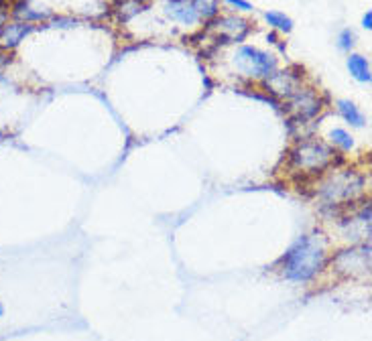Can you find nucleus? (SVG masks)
<instances>
[{"label":"nucleus","instance_id":"f257e3e1","mask_svg":"<svg viewBox=\"0 0 372 341\" xmlns=\"http://www.w3.org/2000/svg\"><path fill=\"white\" fill-rule=\"evenodd\" d=\"M327 244L322 234L301 236L281 258V272L287 280L307 283L326 268Z\"/></svg>","mask_w":372,"mask_h":341},{"label":"nucleus","instance_id":"f03ea898","mask_svg":"<svg viewBox=\"0 0 372 341\" xmlns=\"http://www.w3.org/2000/svg\"><path fill=\"white\" fill-rule=\"evenodd\" d=\"M333 157H336V153L326 142L307 138L293 146V151L289 155V163H291V169L299 170L301 175H320L331 167Z\"/></svg>","mask_w":372,"mask_h":341},{"label":"nucleus","instance_id":"7ed1b4c3","mask_svg":"<svg viewBox=\"0 0 372 341\" xmlns=\"http://www.w3.org/2000/svg\"><path fill=\"white\" fill-rule=\"evenodd\" d=\"M234 67L240 72V76H246L252 80H265L277 69V57L256 47L242 45L234 53Z\"/></svg>","mask_w":372,"mask_h":341},{"label":"nucleus","instance_id":"20e7f679","mask_svg":"<svg viewBox=\"0 0 372 341\" xmlns=\"http://www.w3.org/2000/svg\"><path fill=\"white\" fill-rule=\"evenodd\" d=\"M364 191V179L354 170H340L327 177L322 183V195L329 204L333 201H354Z\"/></svg>","mask_w":372,"mask_h":341},{"label":"nucleus","instance_id":"39448f33","mask_svg":"<svg viewBox=\"0 0 372 341\" xmlns=\"http://www.w3.org/2000/svg\"><path fill=\"white\" fill-rule=\"evenodd\" d=\"M208 31L214 33L218 39H224V43H240L248 37V33L252 31L250 23L242 16L236 14H224V16H216L208 23Z\"/></svg>","mask_w":372,"mask_h":341},{"label":"nucleus","instance_id":"423d86ee","mask_svg":"<svg viewBox=\"0 0 372 341\" xmlns=\"http://www.w3.org/2000/svg\"><path fill=\"white\" fill-rule=\"evenodd\" d=\"M301 78H303V72L301 74H295L293 69H275L271 76L265 78V91H269L271 96H277V98H285V100H291L299 89H301Z\"/></svg>","mask_w":372,"mask_h":341},{"label":"nucleus","instance_id":"0eeeda50","mask_svg":"<svg viewBox=\"0 0 372 341\" xmlns=\"http://www.w3.org/2000/svg\"><path fill=\"white\" fill-rule=\"evenodd\" d=\"M331 266L338 272L356 274V272H369L371 268V246H358L342 250L331 258Z\"/></svg>","mask_w":372,"mask_h":341},{"label":"nucleus","instance_id":"6e6552de","mask_svg":"<svg viewBox=\"0 0 372 341\" xmlns=\"http://www.w3.org/2000/svg\"><path fill=\"white\" fill-rule=\"evenodd\" d=\"M291 110L295 112L297 120H311L314 116H318L322 112V102L320 96L314 89H299L293 98H291Z\"/></svg>","mask_w":372,"mask_h":341},{"label":"nucleus","instance_id":"1a4fd4ad","mask_svg":"<svg viewBox=\"0 0 372 341\" xmlns=\"http://www.w3.org/2000/svg\"><path fill=\"white\" fill-rule=\"evenodd\" d=\"M35 31V25L33 23H25V21H12V23H6L2 29H0V49L2 51H12L17 49L21 41H25L27 35H31Z\"/></svg>","mask_w":372,"mask_h":341},{"label":"nucleus","instance_id":"9d476101","mask_svg":"<svg viewBox=\"0 0 372 341\" xmlns=\"http://www.w3.org/2000/svg\"><path fill=\"white\" fill-rule=\"evenodd\" d=\"M165 14L171 21L182 23V25H195L199 21L197 12L191 8L189 2H167L165 4Z\"/></svg>","mask_w":372,"mask_h":341},{"label":"nucleus","instance_id":"9b49d317","mask_svg":"<svg viewBox=\"0 0 372 341\" xmlns=\"http://www.w3.org/2000/svg\"><path fill=\"white\" fill-rule=\"evenodd\" d=\"M346 65H348L350 76H352L356 82H360V84H371V63H369V59H366L364 55L352 53V55L348 57Z\"/></svg>","mask_w":372,"mask_h":341},{"label":"nucleus","instance_id":"f8f14e48","mask_svg":"<svg viewBox=\"0 0 372 341\" xmlns=\"http://www.w3.org/2000/svg\"><path fill=\"white\" fill-rule=\"evenodd\" d=\"M338 112H340V116L350 124V126L354 128H362L364 126V114L358 110V106L354 104V102H350V100H338Z\"/></svg>","mask_w":372,"mask_h":341},{"label":"nucleus","instance_id":"ddd939ff","mask_svg":"<svg viewBox=\"0 0 372 341\" xmlns=\"http://www.w3.org/2000/svg\"><path fill=\"white\" fill-rule=\"evenodd\" d=\"M189 4L197 12V16L204 21H212L220 14V2L218 0H189Z\"/></svg>","mask_w":372,"mask_h":341},{"label":"nucleus","instance_id":"4468645a","mask_svg":"<svg viewBox=\"0 0 372 341\" xmlns=\"http://www.w3.org/2000/svg\"><path fill=\"white\" fill-rule=\"evenodd\" d=\"M329 142H331V146H336V148L342 151V153H348V151L354 148V138H352L350 132L344 130V128H333V130H329Z\"/></svg>","mask_w":372,"mask_h":341},{"label":"nucleus","instance_id":"2eb2a0df","mask_svg":"<svg viewBox=\"0 0 372 341\" xmlns=\"http://www.w3.org/2000/svg\"><path fill=\"white\" fill-rule=\"evenodd\" d=\"M265 19H267V23H269L275 31H279V33H291V31H293V21H291V16H287L285 12L269 10V12H265Z\"/></svg>","mask_w":372,"mask_h":341},{"label":"nucleus","instance_id":"dca6fc26","mask_svg":"<svg viewBox=\"0 0 372 341\" xmlns=\"http://www.w3.org/2000/svg\"><path fill=\"white\" fill-rule=\"evenodd\" d=\"M354 45H356V35H354V31L352 29H344L340 35H338V47L342 49V51H352L354 49Z\"/></svg>","mask_w":372,"mask_h":341},{"label":"nucleus","instance_id":"f3484780","mask_svg":"<svg viewBox=\"0 0 372 341\" xmlns=\"http://www.w3.org/2000/svg\"><path fill=\"white\" fill-rule=\"evenodd\" d=\"M224 2L236 10H252V4L248 0H224Z\"/></svg>","mask_w":372,"mask_h":341},{"label":"nucleus","instance_id":"a211bd4d","mask_svg":"<svg viewBox=\"0 0 372 341\" xmlns=\"http://www.w3.org/2000/svg\"><path fill=\"white\" fill-rule=\"evenodd\" d=\"M10 61H12V57L8 55V51H2V49H0V74L4 72V67H6Z\"/></svg>","mask_w":372,"mask_h":341},{"label":"nucleus","instance_id":"6ab92c4d","mask_svg":"<svg viewBox=\"0 0 372 341\" xmlns=\"http://www.w3.org/2000/svg\"><path fill=\"white\" fill-rule=\"evenodd\" d=\"M362 27H364L366 31L372 29V10H366V14L362 16Z\"/></svg>","mask_w":372,"mask_h":341},{"label":"nucleus","instance_id":"aec40b11","mask_svg":"<svg viewBox=\"0 0 372 341\" xmlns=\"http://www.w3.org/2000/svg\"><path fill=\"white\" fill-rule=\"evenodd\" d=\"M2 6H8V0H0V8H2Z\"/></svg>","mask_w":372,"mask_h":341},{"label":"nucleus","instance_id":"412c9836","mask_svg":"<svg viewBox=\"0 0 372 341\" xmlns=\"http://www.w3.org/2000/svg\"><path fill=\"white\" fill-rule=\"evenodd\" d=\"M139 4H146V2H153V0H137Z\"/></svg>","mask_w":372,"mask_h":341},{"label":"nucleus","instance_id":"4be33fe9","mask_svg":"<svg viewBox=\"0 0 372 341\" xmlns=\"http://www.w3.org/2000/svg\"><path fill=\"white\" fill-rule=\"evenodd\" d=\"M167 2H189V0H167Z\"/></svg>","mask_w":372,"mask_h":341},{"label":"nucleus","instance_id":"5701e85b","mask_svg":"<svg viewBox=\"0 0 372 341\" xmlns=\"http://www.w3.org/2000/svg\"><path fill=\"white\" fill-rule=\"evenodd\" d=\"M2 313H4V309H2V305H0V317H2Z\"/></svg>","mask_w":372,"mask_h":341}]
</instances>
